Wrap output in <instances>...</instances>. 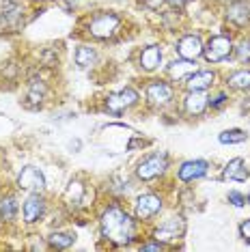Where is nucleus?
Here are the masks:
<instances>
[{
	"mask_svg": "<svg viewBox=\"0 0 250 252\" xmlns=\"http://www.w3.org/2000/svg\"><path fill=\"white\" fill-rule=\"evenodd\" d=\"M250 177V170L246 162L242 158H233L224 164L222 168V179H229V181H246Z\"/></svg>",
	"mask_w": 250,
	"mask_h": 252,
	"instance_id": "nucleus-22",
	"label": "nucleus"
},
{
	"mask_svg": "<svg viewBox=\"0 0 250 252\" xmlns=\"http://www.w3.org/2000/svg\"><path fill=\"white\" fill-rule=\"evenodd\" d=\"M89 196H93V188L87 186L82 179H71L69 186L65 188L62 200H65V207H69L71 211H82L89 205H93L89 203Z\"/></svg>",
	"mask_w": 250,
	"mask_h": 252,
	"instance_id": "nucleus-11",
	"label": "nucleus"
},
{
	"mask_svg": "<svg viewBox=\"0 0 250 252\" xmlns=\"http://www.w3.org/2000/svg\"><path fill=\"white\" fill-rule=\"evenodd\" d=\"M164 209V196L157 192H143L138 194L134 200V218L145 224V222H151L156 216H160V211Z\"/></svg>",
	"mask_w": 250,
	"mask_h": 252,
	"instance_id": "nucleus-8",
	"label": "nucleus"
},
{
	"mask_svg": "<svg viewBox=\"0 0 250 252\" xmlns=\"http://www.w3.org/2000/svg\"><path fill=\"white\" fill-rule=\"evenodd\" d=\"M226 200H229L233 207H244V205H246V196L237 190H231L229 194H226Z\"/></svg>",
	"mask_w": 250,
	"mask_h": 252,
	"instance_id": "nucleus-30",
	"label": "nucleus"
},
{
	"mask_svg": "<svg viewBox=\"0 0 250 252\" xmlns=\"http://www.w3.org/2000/svg\"><path fill=\"white\" fill-rule=\"evenodd\" d=\"M218 140L222 145H242V142L248 140V134L244 129H224V131H220Z\"/></svg>",
	"mask_w": 250,
	"mask_h": 252,
	"instance_id": "nucleus-26",
	"label": "nucleus"
},
{
	"mask_svg": "<svg viewBox=\"0 0 250 252\" xmlns=\"http://www.w3.org/2000/svg\"><path fill=\"white\" fill-rule=\"evenodd\" d=\"M194 71H196V61H186V59L173 61L166 67V73H168L170 82H181V84H184L188 80V76H192Z\"/></svg>",
	"mask_w": 250,
	"mask_h": 252,
	"instance_id": "nucleus-20",
	"label": "nucleus"
},
{
	"mask_svg": "<svg viewBox=\"0 0 250 252\" xmlns=\"http://www.w3.org/2000/svg\"><path fill=\"white\" fill-rule=\"evenodd\" d=\"M184 235H186V220H184V216L175 214V216L164 218L160 224L153 228L151 237H156L157 242L166 244L170 248V246L177 244L179 239H184Z\"/></svg>",
	"mask_w": 250,
	"mask_h": 252,
	"instance_id": "nucleus-9",
	"label": "nucleus"
},
{
	"mask_svg": "<svg viewBox=\"0 0 250 252\" xmlns=\"http://www.w3.org/2000/svg\"><path fill=\"white\" fill-rule=\"evenodd\" d=\"M240 237H242V242H246V244H250V218L248 220H242L240 222Z\"/></svg>",
	"mask_w": 250,
	"mask_h": 252,
	"instance_id": "nucleus-32",
	"label": "nucleus"
},
{
	"mask_svg": "<svg viewBox=\"0 0 250 252\" xmlns=\"http://www.w3.org/2000/svg\"><path fill=\"white\" fill-rule=\"evenodd\" d=\"M32 2H39V4H43V2H50V0H32Z\"/></svg>",
	"mask_w": 250,
	"mask_h": 252,
	"instance_id": "nucleus-34",
	"label": "nucleus"
},
{
	"mask_svg": "<svg viewBox=\"0 0 250 252\" xmlns=\"http://www.w3.org/2000/svg\"><path fill=\"white\" fill-rule=\"evenodd\" d=\"M45 97H48V82L41 76H31L28 78L26 95H24V106L31 108V110H37V108L43 106Z\"/></svg>",
	"mask_w": 250,
	"mask_h": 252,
	"instance_id": "nucleus-17",
	"label": "nucleus"
},
{
	"mask_svg": "<svg viewBox=\"0 0 250 252\" xmlns=\"http://www.w3.org/2000/svg\"><path fill=\"white\" fill-rule=\"evenodd\" d=\"M203 48H205V41H203V37L198 32H186L175 43L177 56L186 61H198L203 56Z\"/></svg>",
	"mask_w": 250,
	"mask_h": 252,
	"instance_id": "nucleus-13",
	"label": "nucleus"
},
{
	"mask_svg": "<svg viewBox=\"0 0 250 252\" xmlns=\"http://www.w3.org/2000/svg\"><path fill=\"white\" fill-rule=\"evenodd\" d=\"M140 104V93L134 87H125L119 91H112L104 97V110L112 117H121L123 112L132 110Z\"/></svg>",
	"mask_w": 250,
	"mask_h": 252,
	"instance_id": "nucleus-7",
	"label": "nucleus"
},
{
	"mask_svg": "<svg viewBox=\"0 0 250 252\" xmlns=\"http://www.w3.org/2000/svg\"><path fill=\"white\" fill-rule=\"evenodd\" d=\"M138 4L147 11H160L166 4V0H138Z\"/></svg>",
	"mask_w": 250,
	"mask_h": 252,
	"instance_id": "nucleus-31",
	"label": "nucleus"
},
{
	"mask_svg": "<svg viewBox=\"0 0 250 252\" xmlns=\"http://www.w3.org/2000/svg\"><path fill=\"white\" fill-rule=\"evenodd\" d=\"M224 20L240 31L250 26V0H231L224 7Z\"/></svg>",
	"mask_w": 250,
	"mask_h": 252,
	"instance_id": "nucleus-14",
	"label": "nucleus"
},
{
	"mask_svg": "<svg viewBox=\"0 0 250 252\" xmlns=\"http://www.w3.org/2000/svg\"><path fill=\"white\" fill-rule=\"evenodd\" d=\"M188 2H190V0H166L168 7L173 9V11H177V13H181V11L186 9V4H188Z\"/></svg>",
	"mask_w": 250,
	"mask_h": 252,
	"instance_id": "nucleus-33",
	"label": "nucleus"
},
{
	"mask_svg": "<svg viewBox=\"0 0 250 252\" xmlns=\"http://www.w3.org/2000/svg\"><path fill=\"white\" fill-rule=\"evenodd\" d=\"M45 214H48V200H45L43 192H31L22 200V222L26 226L39 224Z\"/></svg>",
	"mask_w": 250,
	"mask_h": 252,
	"instance_id": "nucleus-10",
	"label": "nucleus"
},
{
	"mask_svg": "<svg viewBox=\"0 0 250 252\" xmlns=\"http://www.w3.org/2000/svg\"><path fill=\"white\" fill-rule=\"evenodd\" d=\"M181 108L192 119L203 117L209 110V95L205 91H186L184 99H181Z\"/></svg>",
	"mask_w": 250,
	"mask_h": 252,
	"instance_id": "nucleus-15",
	"label": "nucleus"
},
{
	"mask_svg": "<svg viewBox=\"0 0 250 252\" xmlns=\"http://www.w3.org/2000/svg\"><path fill=\"white\" fill-rule=\"evenodd\" d=\"M145 104L153 110H164V108L175 104V87L170 80L153 78L145 84Z\"/></svg>",
	"mask_w": 250,
	"mask_h": 252,
	"instance_id": "nucleus-5",
	"label": "nucleus"
},
{
	"mask_svg": "<svg viewBox=\"0 0 250 252\" xmlns=\"http://www.w3.org/2000/svg\"><path fill=\"white\" fill-rule=\"evenodd\" d=\"M170 168V158L166 151H153V153H147L136 162V168H134V175L138 181L143 183H151V181H157L162 179L164 175L168 173Z\"/></svg>",
	"mask_w": 250,
	"mask_h": 252,
	"instance_id": "nucleus-3",
	"label": "nucleus"
},
{
	"mask_svg": "<svg viewBox=\"0 0 250 252\" xmlns=\"http://www.w3.org/2000/svg\"><path fill=\"white\" fill-rule=\"evenodd\" d=\"M121 28H123V18L117 11L110 9L93 11L82 20L84 35L93 39V41H115L121 35Z\"/></svg>",
	"mask_w": 250,
	"mask_h": 252,
	"instance_id": "nucleus-2",
	"label": "nucleus"
},
{
	"mask_svg": "<svg viewBox=\"0 0 250 252\" xmlns=\"http://www.w3.org/2000/svg\"><path fill=\"white\" fill-rule=\"evenodd\" d=\"M233 56L242 63V65H250V37H244L235 43V50H233Z\"/></svg>",
	"mask_w": 250,
	"mask_h": 252,
	"instance_id": "nucleus-27",
	"label": "nucleus"
},
{
	"mask_svg": "<svg viewBox=\"0 0 250 252\" xmlns=\"http://www.w3.org/2000/svg\"><path fill=\"white\" fill-rule=\"evenodd\" d=\"M15 188L20 192H45V177L43 173L32 164H26L24 168L18 173V179H15Z\"/></svg>",
	"mask_w": 250,
	"mask_h": 252,
	"instance_id": "nucleus-12",
	"label": "nucleus"
},
{
	"mask_svg": "<svg viewBox=\"0 0 250 252\" xmlns=\"http://www.w3.org/2000/svg\"><path fill=\"white\" fill-rule=\"evenodd\" d=\"M97 59H99L97 50H95L93 45H89V43H80L76 48V52H73V61H76L78 69H82V71L84 69H93Z\"/></svg>",
	"mask_w": 250,
	"mask_h": 252,
	"instance_id": "nucleus-21",
	"label": "nucleus"
},
{
	"mask_svg": "<svg viewBox=\"0 0 250 252\" xmlns=\"http://www.w3.org/2000/svg\"><path fill=\"white\" fill-rule=\"evenodd\" d=\"M45 244H48L50 250H67L76 244V233L71 231H52L45 237Z\"/></svg>",
	"mask_w": 250,
	"mask_h": 252,
	"instance_id": "nucleus-24",
	"label": "nucleus"
},
{
	"mask_svg": "<svg viewBox=\"0 0 250 252\" xmlns=\"http://www.w3.org/2000/svg\"><path fill=\"white\" fill-rule=\"evenodd\" d=\"M26 24V4L22 0L0 2V35H15Z\"/></svg>",
	"mask_w": 250,
	"mask_h": 252,
	"instance_id": "nucleus-4",
	"label": "nucleus"
},
{
	"mask_svg": "<svg viewBox=\"0 0 250 252\" xmlns=\"http://www.w3.org/2000/svg\"><path fill=\"white\" fill-rule=\"evenodd\" d=\"M151 239H153V242H143V244H138V250H143V252H149V250H156V252L168 250V246H166V244L157 242L156 237H151Z\"/></svg>",
	"mask_w": 250,
	"mask_h": 252,
	"instance_id": "nucleus-29",
	"label": "nucleus"
},
{
	"mask_svg": "<svg viewBox=\"0 0 250 252\" xmlns=\"http://www.w3.org/2000/svg\"><path fill=\"white\" fill-rule=\"evenodd\" d=\"M209 173V162L205 159H186L177 168V181L181 183H194L203 179Z\"/></svg>",
	"mask_w": 250,
	"mask_h": 252,
	"instance_id": "nucleus-18",
	"label": "nucleus"
},
{
	"mask_svg": "<svg viewBox=\"0 0 250 252\" xmlns=\"http://www.w3.org/2000/svg\"><path fill=\"white\" fill-rule=\"evenodd\" d=\"M20 211V203L15 198V194H2L0 196V222L4 224H13Z\"/></svg>",
	"mask_w": 250,
	"mask_h": 252,
	"instance_id": "nucleus-23",
	"label": "nucleus"
},
{
	"mask_svg": "<svg viewBox=\"0 0 250 252\" xmlns=\"http://www.w3.org/2000/svg\"><path fill=\"white\" fill-rule=\"evenodd\" d=\"M233 50H235L233 35H229V32H218V35H212L205 41L203 59H205L209 65H218V63H224L231 59Z\"/></svg>",
	"mask_w": 250,
	"mask_h": 252,
	"instance_id": "nucleus-6",
	"label": "nucleus"
},
{
	"mask_svg": "<svg viewBox=\"0 0 250 252\" xmlns=\"http://www.w3.org/2000/svg\"><path fill=\"white\" fill-rule=\"evenodd\" d=\"M224 84L231 91H240V93H250V69H237L224 78Z\"/></svg>",
	"mask_w": 250,
	"mask_h": 252,
	"instance_id": "nucleus-25",
	"label": "nucleus"
},
{
	"mask_svg": "<svg viewBox=\"0 0 250 252\" xmlns=\"http://www.w3.org/2000/svg\"><path fill=\"white\" fill-rule=\"evenodd\" d=\"M216 80H218L216 69H196L192 76H188L184 87L186 91H207L216 84Z\"/></svg>",
	"mask_w": 250,
	"mask_h": 252,
	"instance_id": "nucleus-19",
	"label": "nucleus"
},
{
	"mask_svg": "<svg viewBox=\"0 0 250 252\" xmlns=\"http://www.w3.org/2000/svg\"><path fill=\"white\" fill-rule=\"evenodd\" d=\"M164 50L160 43H149L138 52V69L145 73H156L162 67Z\"/></svg>",
	"mask_w": 250,
	"mask_h": 252,
	"instance_id": "nucleus-16",
	"label": "nucleus"
},
{
	"mask_svg": "<svg viewBox=\"0 0 250 252\" xmlns=\"http://www.w3.org/2000/svg\"><path fill=\"white\" fill-rule=\"evenodd\" d=\"M246 200H248V205H250V194H248V196H246Z\"/></svg>",
	"mask_w": 250,
	"mask_h": 252,
	"instance_id": "nucleus-35",
	"label": "nucleus"
},
{
	"mask_svg": "<svg viewBox=\"0 0 250 252\" xmlns=\"http://www.w3.org/2000/svg\"><path fill=\"white\" fill-rule=\"evenodd\" d=\"M229 106V93L226 91H218V93L209 95V110L218 112V110H224Z\"/></svg>",
	"mask_w": 250,
	"mask_h": 252,
	"instance_id": "nucleus-28",
	"label": "nucleus"
},
{
	"mask_svg": "<svg viewBox=\"0 0 250 252\" xmlns=\"http://www.w3.org/2000/svg\"><path fill=\"white\" fill-rule=\"evenodd\" d=\"M99 237L112 248H132L134 242H138V226L140 222L123 209L119 203H108L99 211L97 218Z\"/></svg>",
	"mask_w": 250,
	"mask_h": 252,
	"instance_id": "nucleus-1",
	"label": "nucleus"
},
{
	"mask_svg": "<svg viewBox=\"0 0 250 252\" xmlns=\"http://www.w3.org/2000/svg\"><path fill=\"white\" fill-rule=\"evenodd\" d=\"M117 2H125V0H117Z\"/></svg>",
	"mask_w": 250,
	"mask_h": 252,
	"instance_id": "nucleus-36",
	"label": "nucleus"
}]
</instances>
